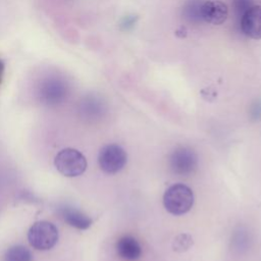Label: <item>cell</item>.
Instances as JSON below:
<instances>
[{
	"label": "cell",
	"mask_w": 261,
	"mask_h": 261,
	"mask_svg": "<svg viewBox=\"0 0 261 261\" xmlns=\"http://www.w3.org/2000/svg\"><path fill=\"white\" fill-rule=\"evenodd\" d=\"M163 204L169 213L173 215H182L193 207V191L184 184H175L165 191Z\"/></svg>",
	"instance_id": "obj_1"
},
{
	"label": "cell",
	"mask_w": 261,
	"mask_h": 261,
	"mask_svg": "<svg viewBox=\"0 0 261 261\" xmlns=\"http://www.w3.org/2000/svg\"><path fill=\"white\" fill-rule=\"evenodd\" d=\"M58 229L49 221L42 220L33 224L28 232L30 245L40 251L52 249L58 241Z\"/></svg>",
	"instance_id": "obj_2"
},
{
	"label": "cell",
	"mask_w": 261,
	"mask_h": 261,
	"mask_svg": "<svg viewBox=\"0 0 261 261\" xmlns=\"http://www.w3.org/2000/svg\"><path fill=\"white\" fill-rule=\"evenodd\" d=\"M54 164L61 174L68 177L81 175L87 168L86 157L73 148L61 150L55 156Z\"/></svg>",
	"instance_id": "obj_3"
},
{
	"label": "cell",
	"mask_w": 261,
	"mask_h": 261,
	"mask_svg": "<svg viewBox=\"0 0 261 261\" xmlns=\"http://www.w3.org/2000/svg\"><path fill=\"white\" fill-rule=\"evenodd\" d=\"M127 161L125 151L116 144H110L101 149L98 156L100 168L108 174H114L120 171Z\"/></svg>",
	"instance_id": "obj_4"
},
{
	"label": "cell",
	"mask_w": 261,
	"mask_h": 261,
	"mask_svg": "<svg viewBox=\"0 0 261 261\" xmlns=\"http://www.w3.org/2000/svg\"><path fill=\"white\" fill-rule=\"evenodd\" d=\"M169 166L173 173L180 176L192 174L198 166V157L196 153L187 147L175 149L169 157Z\"/></svg>",
	"instance_id": "obj_5"
},
{
	"label": "cell",
	"mask_w": 261,
	"mask_h": 261,
	"mask_svg": "<svg viewBox=\"0 0 261 261\" xmlns=\"http://www.w3.org/2000/svg\"><path fill=\"white\" fill-rule=\"evenodd\" d=\"M202 18L214 25L223 23L228 15V9L224 2L220 0H208L201 7Z\"/></svg>",
	"instance_id": "obj_6"
},
{
	"label": "cell",
	"mask_w": 261,
	"mask_h": 261,
	"mask_svg": "<svg viewBox=\"0 0 261 261\" xmlns=\"http://www.w3.org/2000/svg\"><path fill=\"white\" fill-rule=\"evenodd\" d=\"M244 34L252 39H261V5L249 7L242 18Z\"/></svg>",
	"instance_id": "obj_7"
},
{
	"label": "cell",
	"mask_w": 261,
	"mask_h": 261,
	"mask_svg": "<svg viewBox=\"0 0 261 261\" xmlns=\"http://www.w3.org/2000/svg\"><path fill=\"white\" fill-rule=\"evenodd\" d=\"M116 252L122 260L135 261L141 257L142 248L134 237L123 236L116 243Z\"/></svg>",
	"instance_id": "obj_8"
},
{
	"label": "cell",
	"mask_w": 261,
	"mask_h": 261,
	"mask_svg": "<svg viewBox=\"0 0 261 261\" xmlns=\"http://www.w3.org/2000/svg\"><path fill=\"white\" fill-rule=\"evenodd\" d=\"M59 213L66 223L77 229H87L92 224V219L88 215L74 208L64 206L59 209Z\"/></svg>",
	"instance_id": "obj_9"
},
{
	"label": "cell",
	"mask_w": 261,
	"mask_h": 261,
	"mask_svg": "<svg viewBox=\"0 0 261 261\" xmlns=\"http://www.w3.org/2000/svg\"><path fill=\"white\" fill-rule=\"evenodd\" d=\"M4 261H33V255L24 246L16 245L6 251Z\"/></svg>",
	"instance_id": "obj_10"
},
{
	"label": "cell",
	"mask_w": 261,
	"mask_h": 261,
	"mask_svg": "<svg viewBox=\"0 0 261 261\" xmlns=\"http://www.w3.org/2000/svg\"><path fill=\"white\" fill-rule=\"evenodd\" d=\"M63 93V88L59 87L58 85H48L43 92V99L47 104H55L62 99Z\"/></svg>",
	"instance_id": "obj_11"
},
{
	"label": "cell",
	"mask_w": 261,
	"mask_h": 261,
	"mask_svg": "<svg viewBox=\"0 0 261 261\" xmlns=\"http://www.w3.org/2000/svg\"><path fill=\"white\" fill-rule=\"evenodd\" d=\"M192 245H193L192 237L187 233H181L174 239L172 247H173V250L176 252H184L188 250Z\"/></svg>",
	"instance_id": "obj_12"
},
{
	"label": "cell",
	"mask_w": 261,
	"mask_h": 261,
	"mask_svg": "<svg viewBox=\"0 0 261 261\" xmlns=\"http://www.w3.org/2000/svg\"><path fill=\"white\" fill-rule=\"evenodd\" d=\"M2 74H3V64L0 61V84H1V79H2Z\"/></svg>",
	"instance_id": "obj_13"
}]
</instances>
